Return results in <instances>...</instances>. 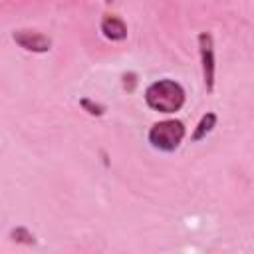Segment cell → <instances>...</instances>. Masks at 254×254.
<instances>
[{"label": "cell", "mask_w": 254, "mask_h": 254, "mask_svg": "<svg viewBox=\"0 0 254 254\" xmlns=\"http://www.w3.org/2000/svg\"><path fill=\"white\" fill-rule=\"evenodd\" d=\"M123 81V89L127 91V93H133L135 91V87H137V73H133V71H127V73H123V77H121Z\"/></svg>", "instance_id": "obj_9"}, {"label": "cell", "mask_w": 254, "mask_h": 254, "mask_svg": "<svg viewBox=\"0 0 254 254\" xmlns=\"http://www.w3.org/2000/svg\"><path fill=\"white\" fill-rule=\"evenodd\" d=\"M12 40L26 52L32 54H46L52 50V40L36 30H14L12 32Z\"/></svg>", "instance_id": "obj_4"}, {"label": "cell", "mask_w": 254, "mask_h": 254, "mask_svg": "<svg viewBox=\"0 0 254 254\" xmlns=\"http://www.w3.org/2000/svg\"><path fill=\"white\" fill-rule=\"evenodd\" d=\"M99 30H101L103 38H107L111 42H123L127 38V24L117 14H103L101 22H99Z\"/></svg>", "instance_id": "obj_5"}, {"label": "cell", "mask_w": 254, "mask_h": 254, "mask_svg": "<svg viewBox=\"0 0 254 254\" xmlns=\"http://www.w3.org/2000/svg\"><path fill=\"white\" fill-rule=\"evenodd\" d=\"M187 135V127L181 119H163L149 127L147 141L153 149L161 153H173L181 147Z\"/></svg>", "instance_id": "obj_2"}, {"label": "cell", "mask_w": 254, "mask_h": 254, "mask_svg": "<svg viewBox=\"0 0 254 254\" xmlns=\"http://www.w3.org/2000/svg\"><path fill=\"white\" fill-rule=\"evenodd\" d=\"M216 121H218L216 113H214V111H206V113L198 119L194 131H192V135H190V141H192V143H198L200 139H204V137L216 127Z\"/></svg>", "instance_id": "obj_6"}, {"label": "cell", "mask_w": 254, "mask_h": 254, "mask_svg": "<svg viewBox=\"0 0 254 254\" xmlns=\"http://www.w3.org/2000/svg\"><path fill=\"white\" fill-rule=\"evenodd\" d=\"M79 105H81V109H83L85 113H89L91 117H101V115L105 113V105L93 101L91 97H81V99H79Z\"/></svg>", "instance_id": "obj_8"}, {"label": "cell", "mask_w": 254, "mask_h": 254, "mask_svg": "<svg viewBox=\"0 0 254 254\" xmlns=\"http://www.w3.org/2000/svg\"><path fill=\"white\" fill-rule=\"evenodd\" d=\"M10 238H12L14 242H18V244H24V246H32V244H36L34 234H32L26 226H16V228H12Z\"/></svg>", "instance_id": "obj_7"}, {"label": "cell", "mask_w": 254, "mask_h": 254, "mask_svg": "<svg viewBox=\"0 0 254 254\" xmlns=\"http://www.w3.org/2000/svg\"><path fill=\"white\" fill-rule=\"evenodd\" d=\"M198 44V56H200V69H202V81L208 93L214 91V77H216V56H214V38L210 32H200L196 36Z\"/></svg>", "instance_id": "obj_3"}, {"label": "cell", "mask_w": 254, "mask_h": 254, "mask_svg": "<svg viewBox=\"0 0 254 254\" xmlns=\"http://www.w3.org/2000/svg\"><path fill=\"white\" fill-rule=\"evenodd\" d=\"M143 97H145V103L153 111H159V113H165V115L181 111L185 101H187L185 87L179 81L171 79V77H163V79H157V81L149 83Z\"/></svg>", "instance_id": "obj_1"}]
</instances>
